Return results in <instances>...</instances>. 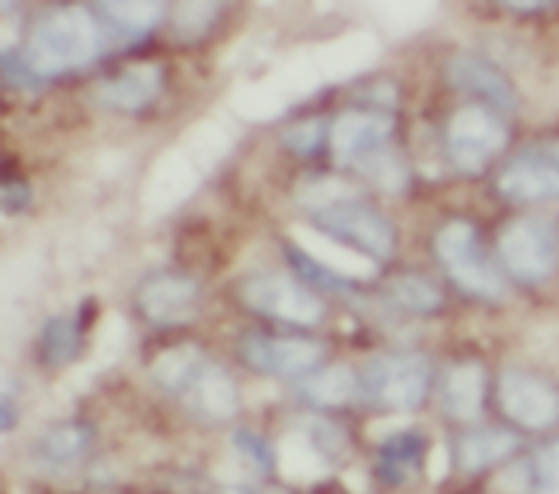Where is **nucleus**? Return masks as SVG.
<instances>
[{
    "mask_svg": "<svg viewBox=\"0 0 559 494\" xmlns=\"http://www.w3.org/2000/svg\"><path fill=\"white\" fill-rule=\"evenodd\" d=\"M518 437L509 431H479L461 441V466L464 469H486V466H496L502 462L509 454H515Z\"/></svg>",
    "mask_w": 559,
    "mask_h": 494,
    "instance_id": "obj_18",
    "label": "nucleus"
},
{
    "mask_svg": "<svg viewBox=\"0 0 559 494\" xmlns=\"http://www.w3.org/2000/svg\"><path fill=\"white\" fill-rule=\"evenodd\" d=\"M103 48V33L86 7H61L43 16L29 33L23 68L36 77H61L86 68Z\"/></svg>",
    "mask_w": 559,
    "mask_h": 494,
    "instance_id": "obj_1",
    "label": "nucleus"
},
{
    "mask_svg": "<svg viewBox=\"0 0 559 494\" xmlns=\"http://www.w3.org/2000/svg\"><path fill=\"white\" fill-rule=\"evenodd\" d=\"M199 303H202V290H199V285L192 278H186V275L160 272V275H151L138 288V310L154 326H182V323H192L195 313H199Z\"/></svg>",
    "mask_w": 559,
    "mask_h": 494,
    "instance_id": "obj_8",
    "label": "nucleus"
},
{
    "mask_svg": "<svg viewBox=\"0 0 559 494\" xmlns=\"http://www.w3.org/2000/svg\"><path fill=\"white\" fill-rule=\"evenodd\" d=\"M358 169H361L371 182H378L381 189H388V192H400V189L409 182V169H406L403 157H400L393 147H384L381 154H374L371 160H365Z\"/></svg>",
    "mask_w": 559,
    "mask_h": 494,
    "instance_id": "obj_25",
    "label": "nucleus"
},
{
    "mask_svg": "<svg viewBox=\"0 0 559 494\" xmlns=\"http://www.w3.org/2000/svg\"><path fill=\"white\" fill-rule=\"evenodd\" d=\"M499 192L509 202H524V205L559 198V141L506 166L499 176Z\"/></svg>",
    "mask_w": 559,
    "mask_h": 494,
    "instance_id": "obj_12",
    "label": "nucleus"
},
{
    "mask_svg": "<svg viewBox=\"0 0 559 494\" xmlns=\"http://www.w3.org/2000/svg\"><path fill=\"white\" fill-rule=\"evenodd\" d=\"M509 131L502 119L483 106L461 109L448 124V154L461 172H479L492 157L502 154Z\"/></svg>",
    "mask_w": 559,
    "mask_h": 494,
    "instance_id": "obj_5",
    "label": "nucleus"
},
{
    "mask_svg": "<svg viewBox=\"0 0 559 494\" xmlns=\"http://www.w3.org/2000/svg\"><path fill=\"white\" fill-rule=\"evenodd\" d=\"M435 252L441 258V265L448 268V275L474 297L483 300H502L506 297V281L502 275L489 265V258L479 252L474 224L467 220H451L438 230L435 237Z\"/></svg>",
    "mask_w": 559,
    "mask_h": 494,
    "instance_id": "obj_2",
    "label": "nucleus"
},
{
    "mask_svg": "<svg viewBox=\"0 0 559 494\" xmlns=\"http://www.w3.org/2000/svg\"><path fill=\"white\" fill-rule=\"evenodd\" d=\"M431 371L426 358L419 354H400V358H384L371 368V393L378 402H384L388 409L409 412L416 406H423L426 393H429Z\"/></svg>",
    "mask_w": 559,
    "mask_h": 494,
    "instance_id": "obj_11",
    "label": "nucleus"
},
{
    "mask_svg": "<svg viewBox=\"0 0 559 494\" xmlns=\"http://www.w3.org/2000/svg\"><path fill=\"white\" fill-rule=\"evenodd\" d=\"M317 224L340 237V243H352L361 252H368L371 258H390L393 246H396V233L390 227L384 214H378L374 207L361 205L358 198H345L340 205L323 207L313 214Z\"/></svg>",
    "mask_w": 559,
    "mask_h": 494,
    "instance_id": "obj_6",
    "label": "nucleus"
},
{
    "mask_svg": "<svg viewBox=\"0 0 559 494\" xmlns=\"http://www.w3.org/2000/svg\"><path fill=\"white\" fill-rule=\"evenodd\" d=\"M240 297L250 310L272 316V320H282V323H292V326H317L326 313L323 300L313 290L295 281L292 275H278V272L253 275L243 285Z\"/></svg>",
    "mask_w": 559,
    "mask_h": 494,
    "instance_id": "obj_4",
    "label": "nucleus"
},
{
    "mask_svg": "<svg viewBox=\"0 0 559 494\" xmlns=\"http://www.w3.org/2000/svg\"><path fill=\"white\" fill-rule=\"evenodd\" d=\"M243 361L269 376H304L323 361V345L310 338H275V335H247L240 348Z\"/></svg>",
    "mask_w": 559,
    "mask_h": 494,
    "instance_id": "obj_10",
    "label": "nucleus"
},
{
    "mask_svg": "<svg viewBox=\"0 0 559 494\" xmlns=\"http://www.w3.org/2000/svg\"><path fill=\"white\" fill-rule=\"evenodd\" d=\"M285 141H288V147H295L298 154H310V150L320 144V122L298 124V128H292V131L285 134Z\"/></svg>",
    "mask_w": 559,
    "mask_h": 494,
    "instance_id": "obj_28",
    "label": "nucleus"
},
{
    "mask_svg": "<svg viewBox=\"0 0 559 494\" xmlns=\"http://www.w3.org/2000/svg\"><path fill=\"white\" fill-rule=\"evenodd\" d=\"M13 427V402H10V396H3V431H10Z\"/></svg>",
    "mask_w": 559,
    "mask_h": 494,
    "instance_id": "obj_30",
    "label": "nucleus"
},
{
    "mask_svg": "<svg viewBox=\"0 0 559 494\" xmlns=\"http://www.w3.org/2000/svg\"><path fill=\"white\" fill-rule=\"evenodd\" d=\"M534 479H537L534 494H559V441L550 444L547 450H540Z\"/></svg>",
    "mask_w": 559,
    "mask_h": 494,
    "instance_id": "obj_27",
    "label": "nucleus"
},
{
    "mask_svg": "<svg viewBox=\"0 0 559 494\" xmlns=\"http://www.w3.org/2000/svg\"><path fill=\"white\" fill-rule=\"evenodd\" d=\"M278 466L292 482H317L326 475V456L307 437H288L278 447Z\"/></svg>",
    "mask_w": 559,
    "mask_h": 494,
    "instance_id": "obj_17",
    "label": "nucleus"
},
{
    "mask_svg": "<svg viewBox=\"0 0 559 494\" xmlns=\"http://www.w3.org/2000/svg\"><path fill=\"white\" fill-rule=\"evenodd\" d=\"M393 116L390 112H343L330 124V147L336 164L361 166L390 147Z\"/></svg>",
    "mask_w": 559,
    "mask_h": 494,
    "instance_id": "obj_9",
    "label": "nucleus"
},
{
    "mask_svg": "<svg viewBox=\"0 0 559 494\" xmlns=\"http://www.w3.org/2000/svg\"><path fill=\"white\" fill-rule=\"evenodd\" d=\"M448 77L454 86L461 89H474L479 96H486L489 103L502 106V109H512L515 106V93H512V83L506 81L492 64L479 61V58H454L451 68H448Z\"/></svg>",
    "mask_w": 559,
    "mask_h": 494,
    "instance_id": "obj_15",
    "label": "nucleus"
},
{
    "mask_svg": "<svg viewBox=\"0 0 559 494\" xmlns=\"http://www.w3.org/2000/svg\"><path fill=\"white\" fill-rule=\"evenodd\" d=\"M78 341H81V329L74 316H55L43 329V358L51 364H68L78 354Z\"/></svg>",
    "mask_w": 559,
    "mask_h": 494,
    "instance_id": "obj_23",
    "label": "nucleus"
},
{
    "mask_svg": "<svg viewBox=\"0 0 559 494\" xmlns=\"http://www.w3.org/2000/svg\"><path fill=\"white\" fill-rule=\"evenodd\" d=\"M390 293L400 306L413 310V313H431L441 306V290L435 288L426 278H416V275H403L390 285Z\"/></svg>",
    "mask_w": 559,
    "mask_h": 494,
    "instance_id": "obj_24",
    "label": "nucleus"
},
{
    "mask_svg": "<svg viewBox=\"0 0 559 494\" xmlns=\"http://www.w3.org/2000/svg\"><path fill=\"white\" fill-rule=\"evenodd\" d=\"M26 202H29L26 185H13V182H7V185H3V210H7V214L20 210Z\"/></svg>",
    "mask_w": 559,
    "mask_h": 494,
    "instance_id": "obj_29",
    "label": "nucleus"
},
{
    "mask_svg": "<svg viewBox=\"0 0 559 494\" xmlns=\"http://www.w3.org/2000/svg\"><path fill=\"white\" fill-rule=\"evenodd\" d=\"M99 13L119 29V33H134V36H141V33H151L160 20H164V13H167V7L164 3H103L99 7Z\"/></svg>",
    "mask_w": 559,
    "mask_h": 494,
    "instance_id": "obj_21",
    "label": "nucleus"
},
{
    "mask_svg": "<svg viewBox=\"0 0 559 494\" xmlns=\"http://www.w3.org/2000/svg\"><path fill=\"white\" fill-rule=\"evenodd\" d=\"M444 409L448 414L461 418V421H474L479 409H483V399H486V373L479 364H457L451 368L448 379H444Z\"/></svg>",
    "mask_w": 559,
    "mask_h": 494,
    "instance_id": "obj_16",
    "label": "nucleus"
},
{
    "mask_svg": "<svg viewBox=\"0 0 559 494\" xmlns=\"http://www.w3.org/2000/svg\"><path fill=\"white\" fill-rule=\"evenodd\" d=\"M499 255L518 281L540 285L554 275L559 262L557 227L540 217H521L502 230Z\"/></svg>",
    "mask_w": 559,
    "mask_h": 494,
    "instance_id": "obj_3",
    "label": "nucleus"
},
{
    "mask_svg": "<svg viewBox=\"0 0 559 494\" xmlns=\"http://www.w3.org/2000/svg\"><path fill=\"white\" fill-rule=\"evenodd\" d=\"M499 402L512 421L544 431L559 421V393L537 373L506 371L499 379Z\"/></svg>",
    "mask_w": 559,
    "mask_h": 494,
    "instance_id": "obj_7",
    "label": "nucleus"
},
{
    "mask_svg": "<svg viewBox=\"0 0 559 494\" xmlns=\"http://www.w3.org/2000/svg\"><path fill=\"white\" fill-rule=\"evenodd\" d=\"M182 399L192 406V412L199 418H209V421H224L240 406L234 379L212 361L199 364V371L192 373L189 386L182 389Z\"/></svg>",
    "mask_w": 559,
    "mask_h": 494,
    "instance_id": "obj_14",
    "label": "nucleus"
},
{
    "mask_svg": "<svg viewBox=\"0 0 559 494\" xmlns=\"http://www.w3.org/2000/svg\"><path fill=\"white\" fill-rule=\"evenodd\" d=\"M355 386H358V379L348 368H343V364L326 368L307 383V399L317 402V406H343L355 396Z\"/></svg>",
    "mask_w": 559,
    "mask_h": 494,
    "instance_id": "obj_22",
    "label": "nucleus"
},
{
    "mask_svg": "<svg viewBox=\"0 0 559 494\" xmlns=\"http://www.w3.org/2000/svg\"><path fill=\"white\" fill-rule=\"evenodd\" d=\"M205 358H202V351H195L192 345H179V348H170V351H164L157 361H154V383L157 386H164L167 393L173 396H182V389L189 386V379H192V373L199 371V364H202Z\"/></svg>",
    "mask_w": 559,
    "mask_h": 494,
    "instance_id": "obj_19",
    "label": "nucleus"
},
{
    "mask_svg": "<svg viewBox=\"0 0 559 494\" xmlns=\"http://www.w3.org/2000/svg\"><path fill=\"white\" fill-rule=\"evenodd\" d=\"M93 434L84 424H61V427H51L39 441V456L45 462H74L86 454Z\"/></svg>",
    "mask_w": 559,
    "mask_h": 494,
    "instance_id": "obj_20",
    "label": "nucleus"
},
{
    "mask_svg": "<svg viewBox=\"0 0 559 494\" xmlns=\"http://www.w3.org/2000/svg\"><path fill=\"white\" fill-rule=\"evenodd\" d=\"M217 3H182L176 7V29L186 36H202L217 16Z\"/></svg>",
    "mask_w": 559,
    "mask_h": 494,
    "instance_id": "obj_26",
    "label": "nucleus"
},
{
    "mask_svg": "<svg viewBox=\"0 0 559 494\" xmlns=\"http://www.w3.org/2000/svg\"><path fill=\"white\" fill-rule=\"evenodd\" d=\"M164 93V68L160 64H134L119 77L99 83L96 103L112 112H141Z\"/></svg>",
    "mask_w": 559,
    "mask_h": 494,
    "instance_id": "obj_13",
    "label": "nucleus"
}]
</instances>
